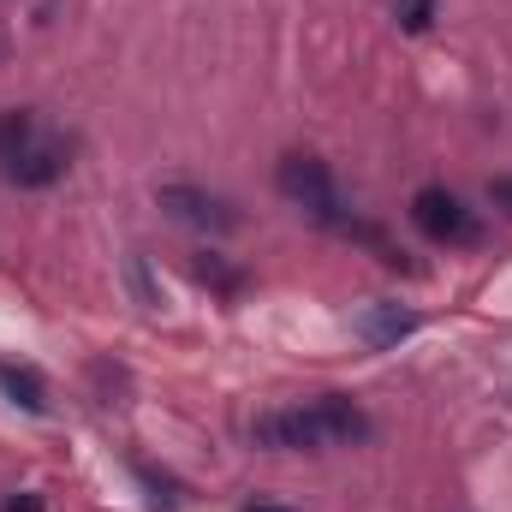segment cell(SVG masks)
<instances>
[{"mask_svg":"<svg viewBox=\"0 0 512 512\" xmlns=\"http://www.w3.org/2000/svg\"><path fill=\"white\" fill-rule=\"evenodd\" d=\"M376 352H387V346H399V340H411L417 334V316L411 310H399V304H370V310H358V322H352Z\"/></svg>","mask_w":512,"mask_h":512,"instance_id":"cell-6","label":"cell"},{"mask_svg":"<svg viewBox=\"0 0 512 512\" xmlns=\"http://www.w3.org/2000/svg\"><path fill=\"white\" fill-rule=\"evenodd\" d=\"M393 18H399L405 30H429V18H435V0H399V6H393Z\"/></svg>","mask_w":512,"mask_h":512,"instance_id":"cell-10","label":"cell"},{"mask_svg":"<svg viewBox=\"0 0 512 512\" xmlns=\"http://www.w3.org/2000/svg\"><path fill=\"white\" fill-rule=\"evenodd\" d=\"M30 143H36V120H30L24 108H6V114H0V167L18 161Z\"/></svg>","mask_w":512,"mask_h":512,"instance_id":"cell-8","label":"cell"},{"mask_svg":"<svg viewBox=\"0 0 512 512\" xmlns=\"http://www.w3.org/2000/svg\"><path fill=\"white\" fill-rule=\"evenodd\" d=\"M489 197H495V209H507V215H512V173H507V179H495V185H489Z\"/></svg>","mask_w":512,"mask_h":512,"instance_id":"cell-12","label":"cell"},{"mask_svg":"<svg viewBox=\"0 0 512 512\" xmlns=\"http://www.w3.org/2000/svg\"><path fill=\"white\" fill-rule=\"evenodd\" d=\"M0 393H6L18 411H36V417L48 411V387H42L36 370H24V364H6V358H0Z\"/></svg>","mask_w":512,"mask_h":512,"instance_id":"cell-7","label":"cell"},{"mask_svg":"<svg viewBox=\"0 0 512 512\" xmlns=\"http://www.w3.org/2000/svg\"><path fill=\"white\" fill-rule=\"evenodd\" d=\"M411 221H417V233H429L435 245H483V221H477L447 185H423V191L411 197Z\"/></svg>","mask_w":512,"mask_h":512,"instance_id":"cell-1","label":"cell"},{"mask_svg":"<svg viewBox=\"0 0 512 512\" xmlns=\"http://www.w3.org/2000/svg\"><path fill=\"white\" fill-rule=\"evenodd\" d=\"M155 203H161L173 221L197 227V233H239V227H245V215H239L221 191H203V185H155Z\"/></svg>","mask_w":512,"mask_h":512,"instance_id":"cell-2","label":"cell"},{"mask_svg":"<svg viewBox=\"0 0 512 512\" xmlns=\"http://www.w3.org/2000/svg\"><path fill=\"white\" fill-rule=\"evenodd\" d=\"M191 274H197L203 286H215V292H239V286H245V274H239L221 251H197L191 256Z\"/></svg>","mask_w":512,"mask_h":512,"instance_id":"cell-9","label":"cell"},{"mask_svg":"<svg viewBox=\"0 0 512 512\" xmlns=\"http://www.w3.org/2000/svg\"><path fill=\"white\" fill-rule=\"evenodd\" d=\"M245 512H298V507H280V501H262L256 495V501H245Z\"/></svg>","mask_w":512,"mask_h":512,"instance_id":"cell-14","label":"cell"},{"mask_svg":"<svg viewBox=\"0 0 512 512\" xmlns=\"http://www.w3.org/2000/svg\"><path fill=\"white\" fill-rule=\"evenodd\" d=\"M131 286H137V298H143L149 310L161 304V298H155V286H149V268H143V256H131Z\"/></svg>","mask_w":512,"mask_h":512,"instance_id":"cell-11","label":"cell"},{"mask_svg":"<svg viewBox=\"0 0 512 512\" xmlns=\"http://www.w3.org/2000/svg\"><path fill=\"white\" fill-rule=\"evenodd\" d=\"M251 447L262 453H322L328 435H322V417L316 405H292V411H268L251 423Z\"/></svg>","mask_w":512,"mask_h":512,"instance_id":"cell-3","label":"cell"},{"mask_svg":"<svg viewBox=\"0 0 512 512\" xmlns=\"http://www.w3.org/2000/svg\"><path fill=\"white\" fill-rule=\"evenodd\" d=\"M0 173H6L18 191H42V185H54V179L66 173V149H60V143H30V149H24L18 161H6Z\"/></svg>","mask_w":512,"mask_h":512,"instance_id":"cell-4","label":"cell"},{"mask_svg":"<svg viewBox=\"0 0 512 512\" xmlns=\"http://www.w3.org/2000/svg\"><path fill=\"white\" fill-rule=\"evenodd\" d=\"M0 512H42V495H18V501H6Z\"/></svg>","mask_w":512,"mask_h":512,"instance_id":"cell-13","label":"cell"},{"mask_svg":"<svg viewBox=\"0 0 512 512\" xmlns=\"http://www.w3.org/2000/svg\"><path fill=\"white\" fill-rule=\"evenodd\" d=\"M316 417H322L328 447H334V441H346V447L370 441V417H364V405H358V399H346V393H322V399H316Z\"/></svg>","mask_w":512,"mask_h":512,"instance_id":"cell-5","label":"cell"}]
</instances>
